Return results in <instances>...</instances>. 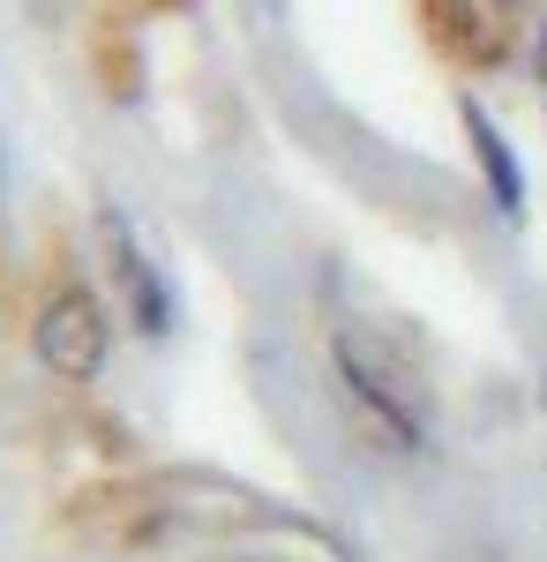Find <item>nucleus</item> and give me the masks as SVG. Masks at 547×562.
<instances>
[{"mask_svg":"<svg viewBox=\"0 0 547 562\" xmlns=\"http://www.w3.org/2000/svg\"><path fill=\"white\" fill-rule=\"evenodd\" d=\"M331 375H337V390H345V405H353L390 450H405V458L427 450L421 390L405 383V368H398L368 330H353V323H337V330H331Z\"/></svg>","mask_w":547,"mask_h":562,"instance_id":"1","label":"nucleus"},{"mask_svg":"<svg viewBox=\"0 0 547 562\" xmlns=\"http://www.w3.org/2000/svg\"><path fill=\"white\" fill-rule=\"evenodd\" d=\"M105 346H113V323H105V307L90 285H53L38 307V323H31V352H38V368H53L60 383H90L98 368H105Z\"/></svg>","mask_w":547,"mask_h":562,"instance_id":"2","label":"nucleus"},{"mask_svg":"<svg viewBox=\"0 0 547 562\" xmlns=\"http://www.w3.org/2000/svg\"><path fill=\"white\" fill-rule=\"evenodd\" d=\"M105 256H113V293H121L127 323H135L143 338H166L172 330V293H166L158 262L143 256V240H135V225H127L121 211H105Z\"/></svg>","mask_w":547,"mask_h":562,"instance_id":"3","label":"nucleus"},{"mask_svg":"<svg viewBox=\"0 0 547 562\" xmlns=\"http://www.w3.org/2000/svg\"><path fill=\"white\" fill-rule=\"evenodd\" d=\"M458 121H465V143H472V166L488 180V195H495V211L517 225L525 217V166H517V150H510V135L495 128V113L480 105V98H458Z\"/></svg>","mask_w":547,"mask_h":562,"instance_id":"4","label":"nucleus"},{"mask_svg":"<svg viewBox=\"0 0 547 562\" xmlns=\"http://www.w3.org/2000/svg\"><path fill=\"white\" fill-rule=\"evenodd\" d=\"M503 15H510L503 0H427L435 38L450 45V53H465L472 68H495V60H503V45H510Z\"/></svg>","mask_w":547,"mask_h":562,"instance_id":"5","label":"nucleus"},{"mask_svg":"<svg viewBox=\"0 0 547 562\" xmlns=\"http://www.w3.org/2000/svg\"><path fill=\"white\" fill-rule=\"evenodd\" d=\"M533 83H540V98H547V15L533 23Z\"/></svg>","mask_w":547,"mask_h":562,"instance_id":"6","label":"nucleus"},{"mask_svg":"<svg viewBox=\"0 0 547 562\" xmlns=\"http://www.w3.org/2000/svg\"><path fill=\"white\" fill-rule=\"evenodd\" d=\"M503 8H517V0H503Z\"/></svg>","mask_w":547,"mask_h":562,"instance_id":"7","label":"nucleus"}]
</instances>
